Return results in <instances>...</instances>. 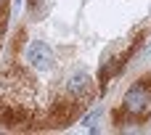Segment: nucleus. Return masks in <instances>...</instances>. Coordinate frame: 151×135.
<instances>
[{
  "label": "nucleus",
  "mask_w": 151,
  "mask_h": 135,
  "mask_svg": "<svg viewBox=\"0 0 151 135\" xmlns=\"http://www.w3.org/2000/svg\"><path fill=\"white\" fill-rule=\"evenodd\" d=\"M122 111L135 119H143L151 114V74H143L141 80H135L127 88V93L122 98Z\"/></svg>",
  "instance_id": "nucleus-1"
},
{
  "label": "nucleus",
  "mask_w": 151,
  "mask_h": 135,
  "mask_svg": "<svg viewBox=\"0 0 151 135\" xmlns=\"http://www.w3.org/2000/svg\"><path fill=\"white\" fill-rule=\"evenodd\" d=\"M27 61L37 72H50L56 66V53L45 40H32L29 48H27Z\"/></svg>",
  "instance_id": "nucleus-2"
},
{
  "label": "nucleus",
  "mask_w": 151,
  "mask_h": 135,
  "mask_svg": "<svg viewBox=\"0 0 151 135\" xmlns=\"http://www.w3.org/2000/svg\"><path fill=\"white\" fill-rule=\"evenodd\" d=\"M64 90H66V98H69V101L82 103L85 98H93V80H90L88 72H74V74L66 80Z\"/></svg>",
  "instance_id": "nucleus-3"
}]
</instances>
